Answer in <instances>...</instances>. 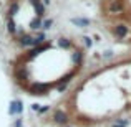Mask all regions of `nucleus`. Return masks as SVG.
I'll return each instance as SVG.
<instances>
[{
  "instance_id": "16",
  "label": "nucleus",
  "mask_w": 131,
  "mask_h": 127,
  "mask_svg": "<svg viewBox=\"0 0 131 127\" xmlns=\"http://www.w3.org/2000/svg\"><path fill=\"white\" fill-rule=\"evenodd\" d=\"M83 43H85L86 48H91L93 46V38L91 36H83Z\"/></svg>"
},
{
  "instance_id": "22",
  "label": "nucleus",
  "mask_w": 131,
  "mask_h": 127,
  "mask_svg": "<svg viewBox=\"0 0 131 127\" xmlns=\"http://www.w3.org/2000/svg\"><path fill=\"white\" fill-rule=\"evenodd\" d=\"M63 127H73V125H70V124H67V125H63Z\"/></svg>"
},
{
  "instance_id": "19",
  "label": "nucleus",
  "mask_w": 131,
  "mask_h": 127,
  "mask_svg": "<svg viewBox=\"0 0 131 127\" xmlns=\"http://www.w3.org/2000/svg\"><path fill=\"white\" fill-rule=\"evenodd\" d=\"M40 107H42L40 104H32V106H30V109H32L33 112H38V111H40Z\"/></svg>"
},
{
  "instance_id": "12",
  "label": "nucleus",
  "mask_w": 131,
  "mask_h": 127,
  "mask_svg": "<svg viewBox=\"0 0 131 127\" xmlns=\"http://www.w3.org/2000/svg\"><path fill=\"white\" fill-rule=\"evenodd\" d=\"M42 22H43V20L40 18V17H35V18L30 22V28H32L33 32H38V30H42Z\"/></svg>"
},
{
  "instance_id": "15",
  "label": "nucleus",
  "mask_w": 131,
  "mask_h": 127,
  "mask_svg": "<svg viewBox=\"0 0 131 127\" xmlns=\"http://www.w3.org/2000/svg\"><path fill=\"white\" fill-rule=\"evenodd\" d=\"M51 26H53V20H43L42 22V30H50Z\"/></svg>"
},
{
  "instance_id": "13",
  "label": "nucleus",
  "mask_w": 131,
  "mask_h": 127,
  "mask_svg": "<svg viewBox=\"0 0 131 127\" xmlns=\"http://www.w3.org/2000/svg\"><path fill=\"white\" fill-rule=\"evenodd\" d=\"M18 10H20V3H18V2H12V3H10V7H8V12H7V13H8V17H12V18H13V17L17 15V12H18Z\"/></svg>"
},
{
  "instance_id": "21",
  "label": "nucleus",
  "mask_w": 131,
  "mask_h": 127,
  "mask_svg": "<svg viewBox=\"0 0 131 127\" xmlns=\"http://www.w3.org/2000/svg\"><path fill=\"white\" fill-rule=\"evenodd\" d=\"M42 3H43L45 7H47V5H50V0H42Z\"/></svg>"
},
{
  "instance_id": "8",
  "label": "nucleus",
  "mask_w": 131,
  "mask_h": 127,
  "mask_svg": "<svg viewBox=\"0 0 131 127\" xmlns=\"http://www.w3.org/2000/svg\"><path fill=\"white\" fill-rule=\"evenodd\" d=\"M71 60H73L75 66L81 68V64H83V51L81 50H75L73 53H71Z\"/></svg>"
},
{
  "instance_id": "2",
  "label": "nucleus",
  "mask_w": 131,
  "mask_h": 127,
  "mask_svg": "<svg viewBox=\"0 0 131 127\" xmlns=\"http://www.w3.org/2000/svg\"><path fill=\"white\" fill-rule=\"evenodd\" d=\"M51 119H53L55 124L58 125H67L68 122H70V116H68V112H65L63 109H57V111L53 112V116H51Z\"/></svg>"
},
{
  "instance_id": "9",
  "label": "nucleus",
  "mask_w": 131,
  "mask_h": 127,
  "mask_svg": "<svg viewBox=\"0 0 131 127\" xmlns=\"http://www.w3.org/2000/svg\"><path fill=\"white\" fill-rule=\"evenodd\" d=\"M71 23H73V25H77L78 28H86V26H90V20L88 18H81V17L71 18Z\"/></svg>"
},
{
  "instance_id": "7",
  "label": "nucleus",
  "mask_w": 131,
  "mask_h": 127,
  "mask_svg": "<svg viewBox=\"0 0 131 127\" xmlns=\"http://www.w3.org/2000/svg\"><path fill=\"white\" fill-rule=\"evenodd\" d=\"M125 10V5H123V0H113L111 5H110V13H121Z\"/></svg>"
},
{
  "instance_id": "4",
  "label": "nucleus",
  "mask_w": 131,
  "mask_h": 127,
  "mask_svg": "<svg viewBox=\"0 0 131 127\" xmlns=\"http://www.w3.org/2000/svg\"><path fill=\"white\" fill-rule=\"evenodd\" d=\"M113 35L119 40L126 38V36L129 35V26L125 25V23H118V25H115V28H113Z\"/></svg>"
},
{
  "instance_id": "18",
  "label": "nucleus",
  "mask_w": 131,
  "mask_h": 127,
  "mask_svg": "<svg viewBox=\"0 0 131 127\" xmlns=\"http://www.w3.org/2000/svg\"><path fill=\"white\" fill-rule=\"evenodd\" d=\"M48 111H50V106H42V107H40V111H38V114L43 116V114H47Z\"/></svg>"
},
{
  "instance_id": "17",
  "label": "nucleus",
  "mask_w": 131,
  "mask_h": 127,
  "mask_svg": "<svg viewBox=\"0 0 131 127\" xmlns=\"http://www.w3.org/2000/svg\"><path fill=\"white\" fill-rule=\"evenodd\" d=\"M13 127H23V119L18 116V119H15V122H13Z\"/></svg>"
},
{
  "instance_id": "10",
  "label": "nucleus",
  "mask_w": 131,
  "mask_h": 127,
  "mask_svg": "<svg viewBox=\"0 0 131 127\" xmlns=\"http://www.w3.org/2000/svg\"><path fill=\"white\" fill-rule=\"evenodd\" d=\"M7 32H8L10 35H17V23L12 17L7 18Z\"/></svg>"
},
{
  "instance_id": "5",
  "label": "nucleus",
  "mask_w": 131,
  "mask_h": 127,
  "mask_svg": "<svg viewBox=\"0 0 131 127\" xmlns=\"http://www.w3.org/2000/svg\"><path fill=\"white\" fill-rule=\"evenodd\" d=\"M30 3H32V5H33V8H35L37 17L43 18V17H45V5L42 3V0H30Z\"/></svg>"
},
{
  "instance_id": "11",
  "label": "nucleus",
  "mask_w": 131,
  "mask_h": 127,
  "mask_svg": "<svg viewBox=\"0 0 131 127\" xmlns=\"http://www.w3.org/2000/svg\"><path fill=\"white\" fill-rule=\"evenodd\" d=\"M58 46L63 48V50H70V48L73 46V43H71L70 38H67V36H61V38H58Z\"/></svg>"
},
{
  "instance_id": "3",
  "label": "nucleus",
  "mask_w": 131,
  "mask_h": 127,
  "mask_svg": "<svg viewBox=\"0 0 131 127\" xmlns=\"http://www.w3.org/2000/svg\"><path fill=\"white\" fill-rule=\"evenodd\" d=\"M8 114L10 116H22L23 114V102L20 99H13L8 106Z\"/></svg>"
},
{
  "instance_id": "6",
  "label": "nucleus",
  "mask_w": 131,
  "mask_h": 127,
  "mask_svg": "<svg viewBox=\"0 0 131 127\" xmlns=\"http://www.w3.org/2000/svg\"><path fill=\"white\" fill-rule=\"evenodd\" d=\"M32 40H33L32 35H28V33H23V35L18 36V45H20L22 48H32Z\"/></svg>"
},
{
  "instance_id": "1",
  "label": "nucleus",
  "mask_w": 131,
  "mask_h": 127,
  "mask_svg": "<svg viewBox=\"0 0 131 127\" xmlns=\"http://www.w3.org/2000/svg\"><path fill=\"white\" fill-rule=\"evenodd\" d=\"M25 89L30 92V94H35V96H45V94H48V92H50L51 84H50V83H42V81H37V83L27 86Z\"/></svg>"
},
{
  "instance_id": "14",
  "label": "nucleus",
  "mask_w": 131,
  "mask_h": 127,
  "mask_svg": "<svg viewBox=\"0 0 131 127\" xmlns=\"http://www.w3.org/2000/svg\"><path fill=\"white\" fill-rule=\"evenodd\" d=\"M128 124H129L128 119H116V122H115L111 127H126Z\"/></svg>"
},
{
  "instance_id": "20",
  "label": "nucleus",
  "mask_w": 131,
  "mask_h": 127,
  "mask_svg": "<svg viewBox=\"0 0 131 127\" xmlns=\"http://www.w3.org/2000/svg\"><path fill=\"white\" fill-rule=\"evenodd\" d=\"M111 56H113V51H110V50L103 53V58H111Z\"/></svg>"
}]
</instances>
